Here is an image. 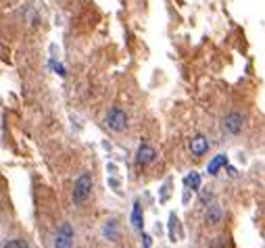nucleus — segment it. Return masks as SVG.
Here are the masks:
<instances>
[{
	"label": "nucleus",
	"instance_id": "7",
	"mask_svg": "<svg viewBox=\"0 0 265 248\" xmlns=\"http://www.w3.org/2000/svg\"><path fill=\"white\" fill-rule=\"evenodd\" d=\"M220 221H224V209L220 205H209L205 213V223L207 226H217Z\"/></svg>",
	"mask_w": 265,
	"mask_h": 248
},
{
	"label": "nucleus",
	"instance_id": "9",
	"mask_svg": "<svg viewBox=\"0 0 265 248\" xmlns=\"http://www.w3.org/2000/svg\"><path fill=\"white\" fill-rule=\"evenodd\" d=\"M222 167H228V155H226V152L217 155L209 165H207V173H209V175H217Z\"/></svg>",
	"mask_w": 265,
	"mask_h": 248
},
{
	"label": "nucleus",
	"instance_id": "13",
	"mask_svg": "<svg viewBox=\"0 0 265 248\" xmlns=\"http://www.w3.org/2000/svg\"><path fill=\"white\" fill-rule=\"evenodd\" d=\"M176 221H178V217L171 213L169 215V240L171 242H176Z\"/></svg>",
	"mask_w": 265,
	"mask_h": 248
},
{
	"label": "nucleus",
	"instance_id": "3",
	"mask_svg": "<svg viewBox=\"0 0 265 248\" xmlns=\"http://www.w3.org/2000/svg\"><path fill=\"white\" fill-rule=\"evenodd\" d=\"M243 125H245V117L238 111H230L222 121V129H224L226 136H238L243 132Z\"/></svg>",
	"mask_w": 265,
	"mask_h": 248
},
{
	"label": "nucleus",
	"instance_id": "15",
	"mask_svg": "<svg viewBox=\"0 0 265 248\" xmlns=\"http://www.w3.org/2000/svg\"><path fill=\"white\" fill-rule=\"evenodd\" d=\"M151 244H153L151 236H148V234H142V246H144V248H151Z\"/></svg>",
	"mask_w": 265,
	"mask_h": 248
},
{
	"label": "nucleus",
	"instance_id": "16",
	"mask_svg": "<svg viewBox=\"0 0 265 248\" xmlns=\"http://www.w3.org/2000/svg\"><path fill=\"white\" fill-rule=\"evenodd\" d=\"M228 173L232 175V177H236V169H234V167H230V165H228Z\"/></svg>",
	"mask_w": 265,
	"mask_h": 248
},
{
	"label": "nucleus",
	"instance_id": "8",
	"mask_svg": "<svg viewBox=\"0 0 265 248\" xmlns=\"http://www.w3.org/2000/svg\"><path fill=\"white\" fill-rule=\"evenodd\" d=\"M102 238L111 240V242H117L119 240V226L115 219H109L105 226H102Z\"/></svg>",
	"mask_w": 265,
	"mask_h": 248
},
{
	"label": "nucleus",
	"instance_id": "12",
	"mask_svg": "<svg viewBox=\"0 0 265 248\" xmlns=\"http://www.w3.org/2000/svg\"><path fill=\"white\" fill-rule=\"evenodd\" d=\"M4 248H29V244L21 238H10L8 242H4Z\"/></svg>",
	"mask_w": 265,
	"mask_h": 248
},
{
	"label": "nucleus",
	"instance_id": "14",
	"mask_svg": "<svg viewBox=\"0 0 265 248\" xmlns=\"http://www.w3.org/2000/svg\"><path fill=\"white\" fill-rule=\"evenodd\" d=\"M211 198H213V194H211L209 190H203V192H201V203H203V205L211 203Z\"/></svg>",
	"mask_w": 265,
	"mask_h": 248
},
{
	"label": "nucleus",
	"instance_id": "11",
	"mask_svg": "<svg viewBox=\"0 0 265 248\" xmlns=\"http://www.w3.org/2000/svg\"><path fill=\"white\" fill-rule=\"evenodd\" d=\"M184 186H186L188 190H201V175L197 171H190L184 177Z\"/></svg>",
	"mask_w": 265,
	"mask_h": 248
},
{
	"label": "nucleus",
	"instance_id": "4",
	"mask_svg": "<svg viewBox=\"0 0 265 248\" xmlns=\"http://www.w3.org/2000/svg\"><path fill=\"white\" fill-rule=\"evenodd\" d=\"M73 230L69 223H63V226L56 230L54 236V248H73Z\"/></svg>",
	"mask_w": 265,
	"mask_h": 248
},
{
	"label": "nucleus",
	"instance_id": "1",
	"mask_svg": "<svg viewBox=\"0 0 265 248\" xmlns=\"http://www.w3.org/2000/svg\"><path fill=\"white\" fill-rule=\"evenodd\" d=\"M92 175L88 173V171H84L82 175L75 180V184H73V192H71V200H73V205H84L86 200L90 198V194H92Z\"/></svg>",
	"mask_w": 265,
	"mask_h": 248
},
{
	"label": "nucleus",
	"instance_id": "10",
	"mask_svg": "<svg viewBox=\"0 0 265 248\" xmlns=\"http://www.w3.org/2000/svg\"><path fill=\"white\" fill-rule=\"evenodd\" d=\"M132 226H134V230L136 232H142V228H144V215H142V207H140V203H134V209H132Z\"/></svg>",
	"mask_w": 265,
	"mask_h": 248
},
{
	"label": "nucleus",
	"instance_id": "6",
	"mask_svg": "<svg viewBox=\"0 0 265 248\" xmlns=\"http://www.w3.org/2000/svg\"><path fill=\"white\" fill-rule=\"evenodd\" d=\"M188 148L194 157H203L209 152V140H207L203 134H197V136H192L190 142H188Z\"/></svg>",
	"mask_w": 265,
	"mask_h": 248
},
{
	"label": "nucleus",
	"instance_id": "5",
	"mask_svg": "<svg viewBox=\"0 0 265 248\" xmlns=\"http://www.w3.org/2000/svg\"><path fill=\"white\" fill-rule=\"evenodd\" d=\"M157 159V150L151 144H140L136 150V165L138 167H146Z\"/></svg>",
	"mask_w": 265,
	"mask_h": 248
},
{
	"label": "nucleus",
	"instance_id": "2",
	"mask_svg": "<svg viewBox=\"0 0 265 248\" xmlns=\"http://www.w3.org/2000/svg\"><path fill=\"white\" fill-rule=\"evenodd\" d=\"M105 125L111 129V132H117V134H121L125 127H128V113H125L121 106H111V109L107 111V115H105Z\"/></svg>",
	"mask_w": 265,
	"mask_h": 248
}]
</instances>
